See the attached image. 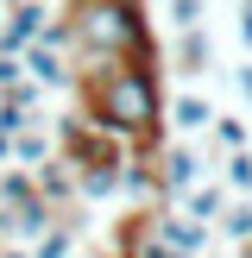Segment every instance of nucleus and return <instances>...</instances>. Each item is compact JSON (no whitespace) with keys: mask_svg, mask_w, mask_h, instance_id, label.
<instances>
[{"mask_svg":"<svg viewBox=\"0 0 252 258\" xmlns=\"http://www.w3.org/2000/svg\"><path fill=\"white\" fill-rule=\"evenodd\" d=\"M88 120L95 133L120 139L126 151H164V88L158 63H101L88 82Z\"/></svg>","mask_w":252,"mask_h":258,"instance_id":"f257e3e1","label":"nucleus"},{"mask_svg":"<svg viewBox=\"0 0 252 258\" xmlns=\"http://www.w3.org/2000/svg\"><path fill=\"white\" fill-rule=\"evenodd\" d=\"M202 170H208V164H202L196 145H183V139H176V145H164V151H158V196L183 202L189 189L202 183Z\"/></svg>","mask_w":252,"mask_h":258,"instance_id":"f03ea898","label":"nucleus"},{"mask_svg":"<svg viewBox=\"0 0 252 258\" xmlns=\"http://www.w3.org/2000/svg\"><path fill=\"white\" fill-rule=\"evenodd\" d=\"M151 239L170 246V252H183V258H202V252H208V239H214V227L189 221V214L176 208V214H158V221H151Z\"/></svg>","mask_w":252,"mask_h":258,"instance_id":"7ed1b4c3","label":"nucleus"},{"mask_svg":"<svg viewBox=\"0 0 252 258\" xmlns=\"http://www.w3.org/2000/svg\"><path fill=\"white\" fill-rule=\"evenodd\" d=\"M44 25H50L44 0H32V7H7V25H0V50H7V57H25V50L44 38Z\"/></svg>","mask_w":252,"mask_h":258,"instance_id":"20e7f679","label":"nucleus"},{"mask_svg":"<svg viewBox=\"0 0 252 258\" xmlns=\"http://www.w3.org/2000/svg\"><path fill=\"white\" fill-rule=\"evenodd\" d=\"M164 120H170L176 139H196V133H208V126H214V101L196 95V88H183V95L170 101V113H164Z\"/></svg>","mask_w":252,"mask_h":258,"instance_id":"39448f33","label":"nucleus"},{"mask_svg":"<svg viewBox=\"0 0 252 258\" xmlns=\"http://www.w3.org/2000/svg\"><path fill=\"white\" fill-rule=\"evenodd\" d=\"M32 189H38V196L50 202V208H63V202L76 196V164L63 158V151H57V158H50L44 170H32Z\"/></svg>","mask_w":252,"mask_h":258,"instance_id":"423d86ee","label":"nucleus"},{"mask_svg":"<svg viewBox=\"0 0 252 258\" xmlns=\"http://www.w3.org/2000/svg\"><path fill=\"white\" fill-rule=\"evenodd\" d=\"M120 196L126 202H151V196H158V164H151L145 151H126V164H120Z\"/></svg>","mask_w":252,"mask_h":258,"instance_id":"0eeeda50","label":"nucleus"},{"mask_svg":"<svg viewBox=\"0 0 252 258\" xmlns=\"http://www.w3.org/2000/svg\"><path fill=\"white\" fill-rule=\"evenodd\" d=\"M19 63H25V76H32L38 88H70V63H63V50H50V44H32Z\"/></svg>","mask_w":252,"mask_h":258,"instance_id":"6e6552de","label":"nucleus"},{"mask_svg":"<svg viewBox=\"0 0 252 258\" xmlns=\"http://www.w3.org/2000/svg\"><path fill=\"white\" fill-rule=\"evenodd\" d=\"M120 164H126V158H120ZM120 164H82V170H76V196H82V202L120 196Z\"/></svg>","mask_w":252,"mask_h":258,"instance_id":"1a4fd4ad","label":"nucleus"},{"mask_svg":"<svg viewBox=\"0 0 252 258\" xmlns=\"http://www.w3.org/2000/svg\"><path fill=\"white\" fill-rule=\"evenodd\" d=\"M50 158H57V151H50V133H44V126H25V133L13 139V170H44Z\"/></svg>","mask_w":252,"mask_h":258,"instance_id":"9d476101","label":"nucleus"},{"mask_svg":"<svg viewBox=\"0 0 252 258\" xmlns=\"http://www.w3.org/2000/svg\"><path fill=\"white\" fill-rule=\"evenodd\" d=\"M221 208H227V189H221V183H196V189L183 196V214H189V221H202V227L221 221Z\"/></svg>","mask_w":252,"mask_h":258,"instance_id":"9b49d317","label":"nucleus"},{"mask_svg":"<svg viewBox=\"0 0 252 258\" xmlns=\"http://www.w3.org/2000/svg\"><path fill=\"white\" fill-rule=\"evenodd\" d=\"M214 233H221L227 246H246V239H252V202H227L221 221H214Z\"/></svg>","mask_w":252,"mask_h":258,"instance_id":"f8f14e48","label":"nucleus"},{"mask_svg":"<svg viewBox=\"0 0 252 258\" xmlns=\"http://www.w3.org/2000/svg\"><path fill=\"white\" fill-rule=\"evenodd\" d=\"M176 70H183V76L208 70V32H176Z\"/></svg>","mask_w":252,"mask_h":258,"instance_id":"ddd939ff","label":"nucleus"},{"mask_svg":"<svg viewBox=\"0 0 252 258\" xmlns=\"http://www.w3.org/2000/svg\"><path fill=\"white\" fill-rule=\"evenodd\" d=\"M208 133H214V151H221V158H227V151H252L246 120H233V113H214V126H208Z\"/></svg>","mask_w":252,"mask_h":258,"instance_id":"4468645a","label":"nucleus"},{"mask_svg":"<svg viewBox=\"0 0 252 258\" xmlns=\"http://www.w3.org/2000/svg\"><path fill=\"white\" fill-rule=\"evenodd\" d=\"M221 176H227V202H233V196L252 202V151H227V170Z\"/></svg>","mask_w":252,"mask_h":258,"instance_id":"2eb2a0df","label":"nucleus"},{"mask_svg":"<svg viewBox=\"0 0 252 258\" xmlns=\"http://www.w3.org/2000/svg\"><path fill=\"white\" fill-rule=\"evenodd\" d=\"M164 19L176 32H202V0H164Z\"/></svg>","mask_w":252,"mask_h":258,"instance_id":"dca6fc26","label":"nucleus"},{"mask_svg":"<svg viewBox=\"0 0 252 258\" xmlns=\"http://www.w3.org/2000/svg\"><path fill=\"white\" fill-rule=\"evenodd\" d=\"M70 252H76V233H70V227H50V233L32 246V258H70Z\"/></svg>","mask_w":252,"mask_h":258,"instance_id":"f3484780","label":"nucleus"},{"mask_svg":"<svg viewBox=\"0 0 252 258\" xmlns=\"http://www.w3.org/2000/svg\"><path fill=\"white\" fill-rule=\"evenodd\" d=\"M25 196H32V170H7L0 176V208H19Z\"/></svg>","mask_w":252,"mask_h":258,"instance_id":"a211bd4d","label":"nucleus"},{"mask_svg":"<svg viewBox=\"0 0 252 258\" xmlns=\"http://www.w3.org/2000/svg\"><path fill=\"white\" fill-rule=\"evenodd\" d=\"M126 258H183V252L158 246V239H133V233H126Z\"/></svg>","mask_w":252,"mask_h":258,"instance_id":"6ab92c4d","label":"nucleus"},{"mask_svg":"<svg viewBox=\"0 0 252 258\" xmlns=\"http://www.w3.org/2000/svg\"><path fill=\"white\" fill-rule=\"evenodd\" d=\"M19 82H25V63L0 50V95H7V88H19Z\"/></svg>","mask_w":252,"mask_h":258,"instance_id":"aec40b11","label":"nucleus"},{"mask_svg":"<svg viewBox=\"0 0 252 258\" xmlns=\"http://www.w3.org/2000/svg\"><path fill=\"white\" fill-rule=\"evenodd\" d=\"M239 44L252 50V0H239Z\"/></svg>","mask_w":252,"mask_h":258,"instance_id":"412c9836","label":"nucleus"},{"mask_svg":"<svg viewBox=\"0 0 252 258\" xmlns=\"http://www.w3.org/2000/svg\"><path fill=\"white\" fill-rule=\"evenodd\" d=\"M233 82H239V95L252 101V57H246V63H239V70H233Z\"/></svg>","mask_w":252,"mask_h":258,"instance_id":"4be33fe9","label":"nucleus"},{"mask_svg":"<svg viewBox=\"0 0 252 258\" xmlns=\"http://www.w3.org/2000/svg\"><path fill=\"white\" fill-rule=\"evenodd\" d=\"M0 164H13V139L7 133H0Z\"/></svg>","mask_w":252,"mask_h":258,"instance_id":"5701e85b","label":"nucleus"},{"mask_svg":"<svg viewBox=\"0 0 252 258\" xmlns=\"http://www.w3.org/2000/svg\"><path fill=\"white\" fill-rule=\"evenodd\" d=\"M0 258H32V252H25V246H0Z\"/></svg>","mask_w":252,"mask_h":258,"instance_id":"b1692460","label":"nucleus"},{"mask_svg":"<svg viewBox=\"0 0 252 258\" xmlns=\"http://www.w3.org/2000/svg\"><path fill=\"white\" fill-rule=\"evenodd\" d=\"M0 7H32V0H0Z\"/></svg>","mask_w":252,"mask_h":258,"instance_id":"393cba45","label":"nucleus"}]
</instances>
